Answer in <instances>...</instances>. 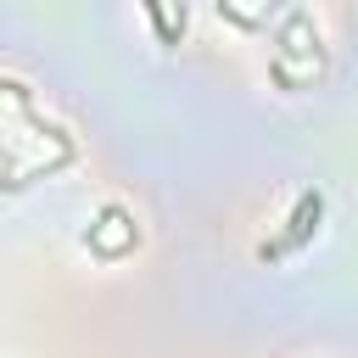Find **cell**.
I'll return each instance as SVG.
<instances>
[{
  "mask_svg": "<svg viewBox=\"0 0 358 358\" xmlns=\"http://www.w3.org/2000/svg\"><path fill=\"white\" fill-rule=\"evenodd\" d=\"M319 207H324V201H319V190H308V196L296 201V218H291V235H285V246H302V241L313 235V224H319Z\"/></svg>",
  "mask_w": 358,
  "mask_h": 358,
  "instance_id": "6da1fadb",
  "label": "cell"
},
{
  "mask_svg": "<svg viewBox=\"0 0 358 358\" xmlns=\"http://www.w3.org/2000/svg\"><path fill=\"white\" fill-rule=\"evenodd\" d=\"M145 11H151V22H157V34H162V39L173 45V39H179V28H173V22L162 17V0H145Z\"/></svg>",
  "mask_w": 358,
  "mask_h": 358,
  "instance_id": "7a4b0ae2",
  "label": "cell"
}]
</instances>
